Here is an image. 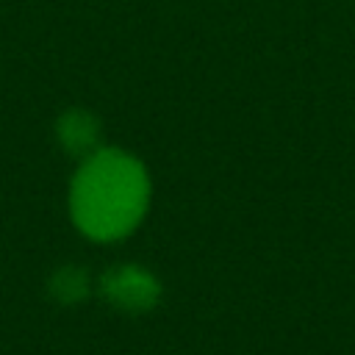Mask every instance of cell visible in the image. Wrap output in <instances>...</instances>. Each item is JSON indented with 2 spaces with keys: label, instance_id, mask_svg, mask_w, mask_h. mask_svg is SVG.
Instances as JSON below:
<instances>
[{
  "label": "cell",
  "instance_id": "cell-1",
  "mask_svg": "<svg viewBox=\"0 0 355 355\" xmlns=\"http://www.w3.org/2000/svg\"><path fill=\"white\" fill-rule=\"evenodd\" d=\"M147 202V180L141 166L114 150L97 153L78 172L72 186L75 222L94 239H116L128 233Z\"/></svg>",
  "mask_w": 355,
  "mask_h": 355
},
{
  "label": "cell",
  "instance_id": "cell-2",
  "mask_svg": "<svg viewBox=\"0 0 355 355\" xmlns=\"http://www.w3.org/2000/svg\"><path fill=\"white\" fill-rule=\"evenodd\" d=\"M105 286H108L111 300L119 302V305H125V308H144L158 294L155 283L147 275L136 272V269H125V272L108 275V283Z\"/></svg>",
  "mask_w": 355,
  "mask_h": 355
},
{
  "label": "cell",
  "instance_id": "cell-3",
  "mask_svg": "<svg viewBox=\"0 0 355 355\" xmlns=\"http://www.w3.org/2000/svg\"><path fill=\"white\" fill-rule=\"evenodd\" d=\"M64 141L69 147H86V144H92L94 141V125H92V119H86V116H80V119H75V116L64 119Z\"/></svg>",
  "mask_w": 355,
  "mask_h": 355
}]
</instances>
